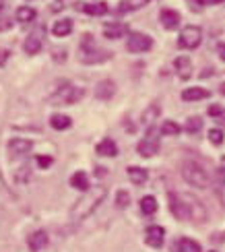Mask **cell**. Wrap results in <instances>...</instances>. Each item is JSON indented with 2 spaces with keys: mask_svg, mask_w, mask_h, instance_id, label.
<instances>
[{
  "mask_svg": "<svg viewBox=\"0 0 225 252\" xmlns=\"http://www.w3.org/2000/svg\"><path fill=\"white\" fill-rule=\"evenodd\" d=\"M180 132H182V126L174 120H165L161 124V134H165V136H178Z\"/></svg>",
  "mask_w": 225,
  "mask_h": 252,
  "instance_id": "30",
  "label": "cell"
},
{
  "mask_svg": "<svg viewBox=\"0 0 225 252\" xmlns=\"http://www.w3.org/2000/svg\"><path fill=\"white\" fill-rule=\"evenodd\" d=\"M209 252H217V250H209Z\"/></svg>",
  "mask_w": 225,
  "mask_h": 252,
  "instance_id": "46",
  "label": "cell"
},
{
  "mask_svg": "<svg viewBox=\"0 0 225 252\" xmlns=\"http://www.w3.org/2000/svg\"><path fill=\"white\" fill-rule=\"evenodd\" d=\"M217 52H219V58L225 60V41H219L217 44Z\"/></svg>",
  "mask_w": 225,
  "mask_h": 252,
  "instance_id": "39",
  "label": "cell"
},
{
  "mask_svg": "<svg viewBox=\"0 0 225 252\" xmlns=\"http://www.w3.org/2000/svg\"><path fill=\"white\" fill-rule=\"evenodd\" d=\"M151 0H120V4L116 6V13L118 15H126V13H132V10H138L147 6Z\"/></svg>",
  "mask_w": 225,
  "mask_h": 252,
  "instance_id": "18",
  "label": "cell"
},
{
  "mask_svg": "<svg viewBox=\"0 0 225 252\" xmlns=\"http://www.w3.org/2000/svg\"><path fill=\"white\" fill-rule=\"evenodd\" d=\"M184 201L188 203V209H190V219L192 221H207V209L200 205V201L196 196L192 194H182Z\"/></svg>",
  "mask_w": 225,
  "mask_h": 252,
  "instance_id": "9",
  "label": "cell"
},
{
  "mask_svg": "<svg viewBox=\"0 0 225 252\" xmlns=\"http://www.w3.org/2000/svg\"><path fill=\"white\" fill-rule=\"evenodd\" d=\"M128 205H130V194H128L126 190H118V194H116V207L118 209H126Z\"/></svg>",
  "mask_w": 225,
  "mask_h": 252,
  "instance_id": "32",
  "label": "cell"
},
{
  "mask_svg": "<svg viewBox=\"0 0 225 252\" xmlns=\"http://www.w3.org/2000/svg\"><path fill=\"white\" fill-rule=\"evenodd\" d=\"M167 201H169V211L178 221L190 219V209H188V203L184 201V196L178 192H167Z\"/></svg>",
  "mask_w": 225,
  "mask_h": 252,
  "instance_id": "6",
  "label": "cell"
},
{
  "mask_svg": "<svg viewBox=\"0 0 225 252\" xmlns=\"http://www.w3.org/2000/svg\"><path fill=\"white\" fill-rule=\"evenodd\" d=\"M68 4H79V0H54V4H52V13H60L62 8H66Z\"/></svg>",
  "mask_w": 225,
  "mask_h": 252,
  "instance_id": "33",
  "label": "cell"
},
{
  "mask_svg": "<svg viewBox=\"0 0 225 252\" xmlns=\"http://www.w3.org/2000/svg\"><path fill=\"white\" fill-rule=\"evenodd\" d=\"M37 13L33 6H19L17 8V21H21V23H31V21H35Z\"/></svg>",
  "mask_w": 225,
  "mask_h": 252,
  "instance_id": "25",
  "label": "cell"
},
{
  "mask_svg": "<svg viewBox=\"0 0 225 252\" xmlns=\"http://www.w3.org/2000/svg\"><path fill=\"white\" fill-rule=\"evenodd\" d=\"M217 122H219V124H223V126H225V110H223V112H221V114H219V116H217Z\"/></svg>",
  "mask_w": 225,
  "mask_h": 252,
  "instance_id": "42",
  "label": "cell"
},
{
  "mask_svg": "<svg viewBox=\"0 0 225 252\" xmlns=\"http://www.w3.org/2000/svg\"><path fill=\"white\" fill-rule=\"evenodd\" d=\"M182 178H184L190 186H196V188H209V184H211L209 172L194 159H186L182 163Z\"/></svg>",
  "mask_w": 225,
  "mask_h": 252,
  "instance_id": "3",
  "label": "cell"
},
{
  "mask_svg": "<svg viewBox=\"0 0 225 252\" xmlns=\"http://www.w3.org/2000/svg\"><path fill=\"white\" fill-rule=\"evenodd\" d=\"M8 54H10V52H8V50H0V66H2V64H4V62L8 60Z\"/></svg>",
  "mask_w": 225,
  "mask_h": 252,
  "instance_id": "40",
  "label": "cell"
},
{
  "mask_svg": "<svg viewBox=\"0 0 225 252\" xmlns=\"http://www.w3.org/2000/svg\"><path fill=\"white\" fill-rule=\"evenodd\" d=\"M211 95V91L205 87H188L182 91V99L184 101H200V99H207Z\"/></svg>",
  "mask_w": 225,
  "mask_h": 252,
  "instance_id": "19",
  "label": "cell"
},
{
  "mask_svg": "<svg viewBox=\"0 0 225 252\" xmlns=\"http://www.w3.org/2000/svg\"><path fill=\"white\" fill-rule=\"evenodd\" d=\"M159 116V106H157V103H151V106H149L145 112H143V116H141V122L143 124H151L153 126V120Z\"/></svg>",
  "mask_w": 225,
  "mask_h": 252,
  "instance_id": "29",
  "label": "cell"
},
{
  "mask_svg": "<svg viewBox=\"0 0 225 252\" xmlns=\"http://www.w3.org/2000/svg\"><path fill=\"white\" fill-rule=\"evenodd\" d=\"M95 151H97V155H103V157H116L118 155V145L114 139H103L101 143H97V147H95Z\"/></svg>",
  "mask_w": 225,
  "mask_h": 252,
  "instance_id": "21",
  "label": "cell"
},
{
  "mask_svg": "<svg viewBox=\"0 0 225 252\" xmlns=\"http://www.w3.org/2000/svg\"><path fill=\"white\" fill-rule=\"evenodd\" d=\"M221 176L225 178V155H223V159H221Z\"/></svg>",
  "mask_w": 225,
  "mask_h": 252,
  "instance_id": "43",
  "label": "cell"
},
{
  "mask_svg": "<svg viewBox=\"0 0 225 252\" xmlns=\"http://www.w3.org/2000/svg\"><path fill=\"white\" fill-rule=\"evenodd\" d=\"M126 172H128V178H130V182L136 184V186H143V184L147 182V178H149V172L145 170V167L130 165V167H126Z\"/></svg>",
  "mask_w": 225,
  "mask_h": 252,
  "instance_id": "22",
  "label": "cell"
},
{
  "mask_svg": "<svg viewBox=\"0 0 225 252\" xmlns=\"http://www.w3.org/2000/svg\"><path fill=\"white\" fill-rule=\"evenodd\" d=\"M72 31V21L70 19H60L54 23V27H52V33H54L56 37H64V35H68Z\"/></svg>",
  "mask_w": 225,
  "mask_h": 252,
  "instance_id": "24",
  "label": "cell"
},
{
  "mask_svg": "<svg viewBox=\"0 0 225 252\" xmlns=\"http://www.w3.org/2000/svg\"><path fill=\"white\" fill-rule=\"evenodd\" d=\"M200 128H202V120H200L198 116H192V118H188V120H186V124H184V130H186V132H190V134L198 132Z\"/></svg>",
  "mask_w": 225,
  "mask_h": 252,
  "instance_id": "31",
  "label": "cell"
},
{
  "mask_svg": "<svg viewBox=\"0 0 225 252\" xmlns=\"http://www.w3.org/2000/svg\"><path fill=\"white\" fill-rule=\"evenodd\" d=\"M77 8L81 10V13H85V15H93V17H101V15H105V13L110 10L108 2H85V4L79 2Z\"/></svg>",
  "mask_w": 225,
  "mask_h": 252,
  "instance_id": "14",
  "label": "cell"
},
{
  "mask_svg": "<svg viewBox=\"0 0 225 252\" xmlns=\"http://www.w3.org/2000/svg\"><path fill=\"white\" fill-rule=\"evenodd\" d=\"M95 176H105V167H95Z\"/></svg>",
  "mask_w": 225,
  "mask_h": 252,
  "instance_id": "41",
  "label": "cell"
},
{
  "mask_svg": "<svg viewBox=\"0 0 225 252\" xmlns=\"http://www.w3.org/2000/svg\"><path fill=\"white\" fill-rule=\"evenodd\" d=\"M165 240V229L161 225H149L145 232V242L151 248H161Z\"/></svg>",
  "mask_w": 225,
  "mask_h": 252,
  "instance_id": "10",
  "label": "cell"
},
{
  "mask_svg": "<svg viewBox=\"0 0 225 252\" xmlns=\"http://www.w3.org/2000/svg\"><path fill=\"white\" fill-rule=\"evenodd\" d=\"M35 161H37V165L41 167V170H46V167H50L52 163H54V159H52L50 155H37Z\"/></svg>",
  "mask_w": 225,
  "mask_h": 252,
  "instance_id": "35",
  "label": "cell"
},
{
  "mask_svg": "<svg viewBox=\"0 0 225 252\" xmlns=\"http://www.w3.org/2000/svg\"><path fill=\"white\" fill-rule=\"evenodd\" d=\"M136 151H138V155H141V157H153L159 151V136H157L153 126H149L145 139L136 145Z\"/></svg>",
  "mask_w": 225,
  "mask_h": 252,
  "instance_id": "7",
  "label": "cell"
},
{
  "mask_svg": "<svg viewBox=\"0 0 225 252\" xmlns=\"http://www.w3.org/2000/svg\"><path fill=\"white\" fill-rule=\"evenodd\" d=\"M221 112H223V108H221V106H211V108H209V116H215V118H217Z\"/></svg>",
  "mask_w": 225,
  "mask_h": 252,
  "instance_id": "37",
  "label": "cell"
},
{
  "mask_svg": "<svg viewBox=\"0 0 225 252\" xmlns=\"http://www.w3.org/2000/svg\"><path fill=\"white\" fill-rule=\"evenodd\" d=\"M151 48H153V39L147 33H130V37H128V41H126V50L134 52V54L149 52Z\"/></svg>",
  "mask_w": 225,
  "mask_h": 252,
  "instance_id": "8",
  "label": "cell"
},
{
  "mask_svg": "<svg viewBox=\"0 0 225 252\" xmlns=\"http://www.w3.org/2000/svg\"><path fill=\"white\" fill-rule=\"evenodd\" d=\"M41 46H44V37H41V31L39 33H29L25 37V44H23V50L27 52V54H37V52L41 50Z\"/></svg>",
  "mask_w": 225,
  "mask_h": 252,
  "instance_id": "17",
  "label": "cell"
},
{
  "mask_svg": "<svg viewBox=\"0 0 225 252\" xmlns=\"http://www.w3.org/2000/svg\"><path fill=\"white\" fill-rule=\"evenodd\" d=\"M29 174H31V170H29V165H23V167H21V170L17 172V182H25L27 180V178H29Z\"/></svg>",
  "mask_w": 225,
  "mask_h": 252,
  "instance_id": "36",
  "label": "cell"
},
{
  "mask_svg": "<svg viewBox=\"0 0 225 252\" xmlns=\"http://www.w3.org/2000/svg\"><path fill=\"white\" fill-rule=\"evenodd\" d=\"M4 2H6V0H0V10H2V8H4Z\"/></svg>",
  "mask_w": 225,
  "mask_h": 252,
  "instance_id": "45",
  "label": "cell"
},
{
  "mask_svg": "<svg viewBox=\"0 0 225 252\" xmlns=\"http://www.w3.org/2000/svg\"><path fill=\"white\" fill-rule=\"evenodd\" d=\"M48 242H50V238H48V234L44 232V229H37V232L29 234V238H27V244H29V248L33 252L44 250L48 246Z\"/></svg>",
  "mask_w": 225,
  "mask_h": 252,
  "instance_id": "13",
  "label": "cell"
},
{
  "mask_svg": "<svg viewBox=\"0 0 225 252\" xmlns=\"http://www.w3.org/2000/svg\"><path fill=\"white\" fill-rule=\"evenodd\" d=\"M219 91H221V93H223V95H225V83H223V85L219 87Z\"/></svg>",
  "mask_w": 225,
  "mask_h": 252,
  "instance_id": "44",
  "label": "cell"
},
{
  "mask_svg": "<svg viewBox=\"0 0 225 252\" xmlns=\"http://www.w3.org/2000/svg\"><path fill=\"white\" fill-rule=\"evenodd\" d=\"M83 95H85V89L74 87L70 83H60L56 91L50 95V101L54 103V106H72V103H77Z\"/></svg>",
  "mask_w": 225,
  "mask_h": 252,
  "instance_id": "4",
  "label": "cell"
},
{
  "mask_svg": "<svg viewBox=\"0 0 225 252\" xmlns=\"http://www.w3.org/2000/svg\"><path fill=\"white\" fill-rule=\"evenodd\" d=\"M196 4H223L225 0H194Z\"/></svg>",
  "mask_w": 225,
  "mask_h": 252,
  "instance_id": "38",
  "label": "cell"
},
{
  "mask_svg": "<svg viewBox=\"0 0 225 252\" xmlns=\"http://www.w3.org/2000/svg\"><path fill=\"white\" fill-rule=\"evenodd\" d=\"M128 33V25L124 23H105L103 25V35L108 39H118Z\"/></svg>",
  "mask_w": 225,
  "mask_h": 252,
  "instance_id": "20",
  "label": "cell"
},
{
  "mask_svg": "<svg viewBox=\"0 0 225 252\" xmlns=\"http://www.w3.org/2000/svg\"><path fill=\"white\" fill-rule=\"evenodd\" d=\"M174 68H176L178 77H180L182 81H188L190 75H192V62H190L188 56H178V58L174 60Z\"/></svg>",
  "mask_w": 225,
  "mask_h": 252,
  "instance_id": "16",
  "label": "cell"
},
{
  "mask_svg": "<svg viewBox=\"0 0 225 252\" xmlns=\"http://www.w3.org/2000/svg\"><path fill=\"white\" fill-rule=\"evenodd\" d=\"M50 124H52V128H56V130H66V128H70L72 120L68 116H64V114H54V116L50 118Z\"/></svg>",
  "mask_w": 225,
  "mask_h": 252,
  "instance_id": "26",
  "label": "cell"
},
{
  "mask_svg": "<svg viewBox=\"0 0 225 252\" xmlns=\"http://www.w3.org/2000/svg\"><path fill=\"white\" fill-rule=\"evenodd\" d=\"M138 205H141L143 215H153V213H157V201H155V196H151V194L143 196Z\"/></svg>",
  "mask_w": 225,
  "mask_h": 252,
  "instance_id": "27",
  "label": "cell"
},
{
  "mask_svg": "<svg viewBox=\"0 0 225 252\" xmlns=\"http://www.w3.org/2000/svg\"><path fill=\"white\" fill-rule=\"evenodd\" d=\"M31 147H33V143H31L29 139H10L8 141V153L10 155H25L31 151Z\"/></svg>",
  "mask_w": 225,
  "mask_h": 252,
  "instance_id": "15",
  "label": "cell"
},
{
  "mask_svg": "<svg viewBox=\"0 0 225 252\" xmlns=\"http://www.w3.org/2000/svg\"><path fill=\"white\" fill-rule=\"evenodd\" d=\"M112 58V52L101 50L95 44V37L91 33H85L81 37V48H79V60L83 64H99Z\"/></svg>",
  "mask_w": 225,
  "mask_h": 252,
  "instance_id": "2",
  "label": "cell"
},
{
  "mask_svg": "<svg viewBox=\"0 0 225 252\" xmlns=\"http://www.w3.org/2000/svg\"><path fill=\"white\" fill-rule=\"evenodd\" d=\"M70 186L77 188V190H81V192H87L89 188H91V186H89L87 174H85V172H74L72 178H70Z\"/></svg>",
  "mask_w": 225,
  "mask_h": 252,
  "instance_id": "23",
  "label": "cell"
},
{
  "mask_svg": "<svg viewBox=\"0 0 225 252\" xmlns=\"http://www.w3.org/2000/svg\"><path fill=\"white\" fill-rule=\"evenodd\" d=\"M159 21H161V25L167 29V31H174L180 27V13L174 8H161V13H159Z\"/></svg>",
  "mask_w": 225,
  "mask_h": 252,
  "instance_id": "11",
  "label": "cell"
},
{
  "mask_svg": "<svg viewBox=\"0 0 225 252\" xmlns=\"http://www.w3.org/2000/svg\"><path fill=\"white\" fill-rule=\"evenodd\" d=\"M202 41V29L196 25H188L180 31V37H178V46L182 50H194L200 46Z\"/></svg>",
  "mask_w": 225,
  "mask_h": 252,
  "instance_id": "5",
  "label": "cell"
},
{
  "mask_svg": "<svg viewBox=\"0 0 225 252\" xmlns=\"http://www.w3.org/2000/svg\"><path fill=\"white\" fill-rule=\"evenodd\" d=\"M209 141L213 145H221L223 143V130L221 128H211L209 130Z\"/></svg>",
  "mask_w": 225,
  "mask_h": 252,
  "instance_id": "34",
  "label": "cell"
},
{
  "mask_svg": "<svg viewBox=\"0 0 225 252\" xmlns=\"http://www.w3.org/2000/svg\"><path fill=\"white\" fill-rule=\"evenodd\" d=\"M178 252H202L200 244L190 238H180L178 240Z\"/></svg>",
  "mask_w": 225,
  "mask_h": 252,
  "instance_id": "28",
  "label": "cell"
},
{
  "mask_svg": "<svg viewBox=\"0 0 225 252\" xmlns=\"http://www.w3.org/2000/svg\"><path fill=\"white\" fill-rule=\"evenodd\" d=\"M105 194H108V188L105 186H95V188H89L87 192H85V196H81L77 203H74V207L70 209V223L77 225L81 223L83 219H87L95 209L99 207V203L105 198Z\"/></svg>",
  "mask_w": 225,
  "mask_h": 252,
  "instance_id": "1",
  "label": "cell"
},
{
  "mask_svg": "<svg viewBox=\"0 0 225 252\" xmlns=\"http://www.w3.org/2000/svg\"><path fill=\"white\" fill-rule=\"evenodd\" d=\"M116 93V83L112 79H105V81H99L97 87H95V97L101 99V101H108L114 97Z\"/></svg>",
  "mask_w": 225,
  "mask_h": 252,
  "instance_id": "12",
  "label": "cell"
}]
</instances>
